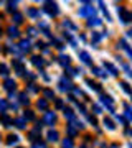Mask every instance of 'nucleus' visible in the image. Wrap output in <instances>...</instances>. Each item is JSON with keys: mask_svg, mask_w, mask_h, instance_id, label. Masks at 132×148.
<instances>
[{"mask_svg": "<svg viewBox=\"0 0 132 148\" xmlns=\"http://www.w3.org/2000/svg\"><path fill=\"white\" fill-rule=\"evenodd\" d=\"M58 86H59V90H66V92H68V90H73V82H71L68 77H61Z\"/></svg>", "mask_w": 132, "mask_h": 148, "instance_id": "nucleus-3", "label": "nucleus"}, {"mask_svg": "<svg viewBox=\"0 0 132 148\" xmlns=\"http://www.w3.org/2000/svg\"><path fill=\"white\" fill-rule=\"evenodd\" d=\"M43 122H45L46 125H53V123L56 122V114H55V112H46V114H45Z\"/></svg>", "mask_w": 132, "mask_h": 148, "instance_id": "nucleus-9", "label": "nucleus"}, {"mask_svg": "<svg viewBox=\"0 0 132 148\" xmlns=\"http://www.w3.org/2000/svg\"><path fill=\"white\" fill-rule=\"evenodd\" d=\"M37 48L38 49H46V45H45L43 41H37Z\"/></svg>", "mask_w": 132, "mask_h": 148, "instance_id": "nucleus-44", "label": "nucleus"}, {"mask_svg": "<svg viewBox=\"0 0 132 148\" xmlns=\"http://www.w3.org/2000/svg\"><path fill=\"white\" fill-rule=\"evenodd\" d=\"M26 15L32 16V18H37V16H40V12H38L37 8H28V10H26Z\"/></svg>", "mask_w": 132, "mask_h": 148, "instance_id": "nucleus-28", "label": "nucleus"}, {"mask_svg": "<svg viewBox=\"0 0 132 148\" xmlns=\"http://www.w3.org/2000/svg\"><path fill=\"white\" fill-rule=\"evenodd\" d=\"M32 63L37 66V68H43L45 66V61H43L41 56H32Z\"/></svg>", "mask_w": 132, "mask_h": 148, "instance_id": "nucleus-15", "label": "nucleus"}, {"mask_svg": "<svg viewBox=\"0 0 132 148\" xmlns=\"http://www.w3.org/2000/svg\"><path fill=\"white\" fill-rule=\"evenodd\" d=\"M0 76H3V77L8 76V68H7L5 64H0Z\"/></svg>", "mask_w": 132, "mask_h": 148, "instance_id": "nucleus-31", "label": "nucleus"}, {"mask_svg": "<svg viewBox=\"0 0 132 148\" xmlns=\"http://www.w3.org/2000/svg\"><path fill=\"white\" fill-rule=\"evenodd\" d=\"M13 125H15L17 128H25L26 127V120L25 119H15V120H13Z\"/></svg>", "mask_w": 132, "mask_h": 148, "instance_id": "nucleus-20", "label": "nucleus"}, {"mask_svg": "<svg viewBox=\"0 0 132 148\" xmlns=\"http://www.w3.org/2000/svg\"><path fill=\"white\" fill-rule=\"evenodd\" d=\"M7 107H8L7 101H5V99H0V112H2V114H3V112L7 110Z\"/></svg>", "mask_w": 132, "mask_h": 148, "instance_id": "nucleus-35", "label": "nucleus"}, {"mask_svg": "<svg viewBox=\"0 0 132 148\" xmlns=\"http://www.w3.org/2000/svg\"><path fill=\"white\" fill-rule=\"evenodd\" d=\"M43 10L46 12L50 16H56L59 13V8L58 5L55 3V2H45V7H43Z\"/></svg>", "mask_w": 132, "mask_h": 148, "instance_id": "nucleus-1", "label": "nucleus"}, {"mask_svg": "<svg viewBox=\"0 0 132 148\" xmlns=\"http://www.w3.org/2000/svg\"><path fill=\"white\" fill-rule=\"evenodd\" d=\"M10 107L13 109V110H17V109H18V104H13V102H12V104H10Z\"/></svg>", "mask_w": 132, "mask_h": 148, "instance_id": "nucleus-49", "label": "nucleus"}, {"mask_svg": "<svg viewBox=\"0 0 132 148\" xmlns=\"http://www.w3.org/2000/svg\"><path fill=\"white\" fill-rule=\"evenodd\" d=\"M102 123H104V127L107 128V130H114L116 128V125H114V122L109 119V117H104V120H102Z\"/></svg>", "mask_w": 132, "mask_h": 148, "instance_id": "nucleus-16", "label": "nucleus"}, {"mask_svg": "<svg viewBox=\"0 0 132 148\" xmlns=\"http://www.w3.org/2000/svg\"><path fill=\"white\" fill-rule=\"evenodd\" d=\"M23 119H25V120H33V119H35V114H33V110H25V114H23Z\"/></svg>", "mask_w": 132, "mask_h": 148, "instance_id": "nucleus-29", "label": "nucleus"}, {"mask_svg": "<svg viewBox=\"0 0 132 148\" xmlns=\"http://www.w3.org/2000/svg\"><path fill=\"white\" fill-rule=\"evenodd\" d=\"M101 102H102L111 112H114V102H112V99L109 95H101Z\"/></svg>", "mask_w": 132, "mask_h": 148, "instance_id": "nucleus-8", "label": "nucleus"}, {"mask_svg": "<svg viewBox=\"0 0 132 148\" xmlns=\"http://www.w3.org/2000/svg\"><path fill=\"white\" fill-rule=\"evenodd\" d=\"M58 63L61 64L63 68H68V66H69V56H68V54H61V56L58 58Z\"/></svg>", "mask_w": 132, "mask_h": 148, "instance_id": "nucleus-14", "label": "nucleus"}, {"mask_svg": "<svg viewBox=\"0 0 132 148\" xmlns=\"http://www.w3.org/2000/svg\"><path fill=\"white\" fill-rule=\"evenodd\" d=\"M63 148H73V140L71 138H66V140H63Z\"/></svg>", "mask_w": 132, "mask_h": 148, "instance_id": "nucleus-33", "label": "nucleus"}, {"mask_svg": "<svg viewBox=\"0 0 132 148\" xmlns=\"http://www.w3.org/2000/svg\"><path fill=\"white\" fill-rule=\"evenodd\" d=\"M121 87H122V90H124L126 94H131V87H129L127 82H121Z\"/></svg>", "mask_w": 132, "mask_h": 148, "instance_id": "nucleus-38", "label": "nucleus"}, {"mask_svg": "<svg viewBox=\"0 0 132 148\" xmlns=\"http://www.w3.org/2000/svg\"><path fill=\"white\" fill-rule=\"evenodd\" d=\"M17 142H18V135H8V137H7V145H8V147L15 145Z\"/></svg>", "mask_w": 132, "mask_h": 148, "instance_id": "nucleus-24", "label": "nucleus"}, {"mask_svg": "<svg viewBox=\"0 0 132 148\" xmlns=\"http://www.w3.org/2000/svg\"><path fill=\"white\" fill-rule=\"evenodd\" d=\"M30 40H21L20 45H18V49H20V53H28L30 51Z\"/></svg>", "mask_w": 132, "mask_h": 148, "instance_id": "nucleus-10", "label": "nucleus"}, {"mask_svg": "<svg viewBox=\"0 0 132 148\" xmlns=\"http://www.w3.org/2000/svg\"><path fill=\"white\" fill-rule=\"evenodd\" d=\"M28 89L32 90V92H38V87H37L35 84H33V82H32V84H28Z\"/></svg>", "mask_w": 132, "mask_h": 148, "instance_id": "nucleus-46", "label": "nucleus"}, {"mask_svg": "<svg viewBox=\"0 0 132 148\" xmlns=\"http://www.w3.org/2000/svg\"><path fill=\"white\" fill-rule=\"evenodd\" d=\"M40 133H41V123H37V125H35V128L30 132V140H32V142L38 140V138H40Z\"/></svg>", "mask_w": 132, "mask_h": 148, "instance_id": "nucleus-7", "label": "nucleus"}, {"mask_svg": "<svg viewBox=\"0 0 132 148\" xmlns=\"http://www.w3.org/2000/svg\"><path fill=\"white\" fill-rule=\"evenodd\" d=\"M89 122H91V123H93V125H94V127H96V125H97V120H96V117H93V115L89 117Z\"/></svg>", "mask_w": 132, "mask_h": 148, "instance_id": "nucleus-47", "label": "nucleus"}, {"mask_svg": "<svg viewBox=\"0 0 132 148\" xmlns=\"http://www.w3.org/2000/svg\"><path fill=\"white\" fill-rule=\"evenodd\" d=\"M104 68L107 69V71H109V73L112 74V76H117V74H119V71H117V69L114 68V66H112L111 63H104Z\"/></svg>", "mask_w": 132, "mask_h": 148, "instance_id": "nucleus-23", "label": "nucleus"}, {"mask_svg": "<svg viewBox=\"0 0 132 148\" xmlns=\"http://www.w3.org/2000/svg\"><path fill=\"white\" fill-rule=\"evenodd\" d=\"M86 7H83V8H79V15L81 16H89V18H93V15H94V8L93 7H89V2H83Z\"/></svg>", "mask_w": 132, "mask_h": 148, "instance_id": "nucleus-2", "label": "nucleus"}, {"mask_svg": "<svg viewBox=\"0 0 132 148\" xmlns=\"http://www.w3.org/2000/svg\"><path fill=\"white\" fill-rule=\"evenodd\" d=\"M79 58H81V61H83V63H86V64H93V61H91V56L88 53H86V51H81V53H79Z\"/></svg>", "mask_w": 132, "mask_h": 148, "instance_id": "nucleus-17", "label": "nucleus"}, {"mask_svg": "<svg viewBox=\"0 0 132 148\" xmlns=\"http://www.w3.org/2000/svg\"><path fill=\"white\" fill-rule=\"evenodd\" d=\"M86 84L89 86V87H91L93 90H96V92H101V86L97 84V82H93L91 79H86Z\"/></svg>", "mask_w": 132, "mask_h": 148, "instance_id": "nucleus-21", "label": "nucleus"}, {"mask_svg": "<svg viewBox=\"0 0 132 148\" xmlns=\"http://www.w3.org/2000/svg\"><path fill=\"white\" fill-rule=\"evenodd\" d=\"M43 92H45V97H46V99H55V92H53L51 89H45Z\"/></svg>", "mask_w": 132, "mask_h": 148, "instance_id": "nucleus-36", "label": "nucleus"}, {"mask_svg": "<svg viewBox=\"0 0 132 148\" xmlns=\"http://www.w3.org/2000/svg\"><path fill=\"white\" fill-rule=\"evenodd\" d=\"M0 123L3 125V127H12V123H13V119H12L7 112L3 114H0Z\"/></svg>", "mask_w": 132, "mask_h": 148, "instance_id": "nucleus-5", "label": "nucleus"}, {"mask_svg": "<svg viewBox=\"0 0 132 148\" xmlns=\"http://www.w3.org/2000/svg\"><path fill=\"white\" fill-rule=\"evenodd\" d=\"M99 40H101V35H99V33H96V32H93V41L97 43Z\"/></svg>", "mask_w": 132, "mask_h": 148, "instance_id": "nucleus-43", "label": "nucleus"}, {"mask_svg": "<svg viewBox=\"0 0 132 148\" xmlns=\"http://www.w3.org/2000/svg\"><path fill=\"white\" fill-rule=\"evenodd\" d=\"M68 135H69L71 138H73V137H76V128H74L73 125H71V123L68 125Z\"/></svg>", "mask_w": 132, "mask_h": 148, "instance_id": "nucleus-37", "label": "nucleus"}, {"mask_svg": "<svg viewBox=\"0 0 132 148\" xmlns=\"http://www.w3.org/2000/svg\"><path fill=\"white\" fill-rule=\"evenodd\" d=\"M63 27H64V28H71V30H76V27H74V25H73V23H71L69 20L63 21Z\"/></svg>", "mask_w": 132, "mask_h": 148, "instance_id": "nucleus-40", "label": "nucleus"}, {"mask_svg": "<svg viewBox=\"0 0 132 148\" xmlns=\"http://www.w3.org/2000/svg\"><path fill=\"white\" fill-rule=\"evenodd\" d=\"M119 48H121V49H126V53H127V56H132V51H131V48L127 46V43H126V40H121V41H119Z\"/></svg>", "mask_w": 132, "mask_h": 148, "instance_id": "nucleus-19", "label": "nucleus"}, {"mask_svg": "<svg viewBox=\"0 0 132 148\" xmlns=\"http://www.w3.org/2000/svg\"><path fill=\"white\" fill-rule=\"evenodd\" d=\"M117 12H119V15H121L122 23H129V21L132 20V13H131V12H127L124 7H119V8H117Z\"/></svg>", "mask_w": 132, "mask_h": 148, "instance_id": "nucleus-4", "label": "nucleus"}, {"mask_svg": "<svg viewBox=\"0 0 132 148\" xmlns=\"http://www.w3.org/2000/svg\"><path fill=\"white\" fill-rule=\"evenodd\" d=\"M0 36H2V28H0Z\"/></svg>", "mask_w": 132, "mask_h": 148, "instance_id": "nucleus-50", "label": "nucleus"}, {"mask_svg": "<svg viewBox=\"0 0 132 148\" xmlns=\"http://www.w3.org/2000/svg\"><path fill=\"white\" fill-rule=\"evenodd\" d=\"M7 33H8V36H10V38H18V36H20V32H18V28L13 27V25H10V27L7 28Z\"/></svg>", "mask_w": 132, "mask_h": 148, "instance_id": "nucleus-12", "label": "nucleus"}, {"mask_svg": "<svg viewBox=\"0 0 132 148\" xmlns=\"http://www.w3.org/2000/svg\"><path fill=\"white\" fill-rule=\"evenodd\" d=\"M32 148H46V145H45L43 142H35Z\"/></svg>", "mask_w": 132, "mask_h": 148, "instance_id": "nucleus-41", "label": "nucleus"}, {"mask_svg": "<svg viewBox=\"0 0 132 148\" xmlns=\"http://www.w3.org/2000/svg\"><path fill=\"white\" fill-rule=\"evenodd\" d=\"M3 87H5V89L8 90V92H13V90H15V87H17V84H15V81H13V79L7 77L5 82H3Z\"/></svg>", "mask_w": 132, "mask_h": 148, "instance_id": "nucleus-11", "label": "nucleus"}, {"mask_svg": "<svg viewBox=\"0 0 132 148\" xmlns=\"http://www.w3.org/2000/svg\"><path fill=\"white\" fill-rule=\"evenodd\" d=\"M64 117H66V119H68V120L69 122H71V120H73V119H74V112H73V109H69V107H64Z\"/></svg>", "mask_w": 132, "mask_h": 148, "instance_id": "nucleus-22", "label": "nucleus"}, {"mask_svg": "<svg viewBox=\"0 0 132 148\" xmlns=\"http://www.w3.org/2000/svg\"><path fill=\"white\" fill-rule=\"evenodd\" d=\"M26 32H28V35H30V36H37V35H38L37 28H35V27H28V30H26Z\"/></svg>", "mask_w": 132, "mask_h": 148, "instance_id": "nucleus-39", "label": "nucleus"}, {"mask_svg": "<svg viewBox=\"0 0 132 148\" xmlns=\"http://www.w3.org/2000/svg\"><path fill=\"white\" fill-rule=\"evenodd\" d=\"M76 107H78V110L81 112V114H86V109H84V106H83V104H79V102H76Z\"/></svg>", "mask_w": 132, "mask_h": 148, "instance_id": "nucleus-42", "label": "nucleus"}, {"mask_svg": "<svg viewBox=\"0 0 132 148\" xmlns=\"http://www.w3.org/2000/svg\"><path fill=\"white\" fill-rule=\"evenodd\" d=\"M93 74H94V76H99V77H106V74L102 73V69H99V68H93Z\"/></svg>", "mask_w": 132, "mask_h": 148, "instance_id": "nucleus-34", "label": "nucleus"}, {"mask_svg": "<svg viewBox=\"0 0 132 148\" xmlns=\"http://www.w3.org/2000/svg\"><path fill=\"white\" fill-rule=\"evenodd\" d=\"M13 21H15L17 25H20L21 21H23V15H21V13H13Z\"/></svg>", "mask_w": 132, "mask_h": 148, "instance_id": "nucleus-30", "label": "nucleus"}, {"mask_svg": "<svg viewBox=\"0 0 132 148\" xmlns=\"http://www.w3.org/2000/svg\"><path fill=\"white\" fill-rule=\"evenodd\" d=\"M124 109H126V117H127V122L132 119V112H131V107H129V104H124Z\"/></svg>", "mask_w": 132, "mask_h": 148, "instance_id": "nucleus-32", "label": "nucleus"}, {"mask_svg": "<svg viewBox=\"0 0 132 148\" xmlns=\"http://www.w3.org/2000/svg\"><path fill=\"white\" fill-rule=\"evenodd\" d=\"M18 101H20V104H23V106H28V104H30V99H28L26 92H20V95H18Z\"/></svg>", "mask_w": 132, "mask_h": 148, "instance_id": "nucleus-18", "label": "nucleus"}, {"mask_svg": "<svg viewBox=\"0 0 132 148\" xmlns=\"http://www.w3.org/2000/svg\"><path fill=\"white\" fill-rule=\"evenodd\" d=\"M55 106H56V109H63V101L56 99V101H55Z\"/></svg>", "mask_w": 132, "mask_h": 148, "instance_id": "nucleus-45", "label": "nucleus"}, {"mask_svg": "<svg viewBox=\"0 0 132 148\" xmlns=\"http://www.w3.org/2000/svg\"><path fill=\"white\" fill-rule=\"evenodd\" d=\"M13 68H15V71H17V74L18 76H25V66L21 64V61L20 59H13Z\"/></svg>", "mask_w": 132, "mask_h": 148, "instance_id": "nucleus-6", "label": "nucleus"}, {"mask_svg": "<svg viewBox=\"0 0 132 148\" xmlns=\"http://www.w3.org/2000/svg\"><path fill=\"white\" fill-rule=\"evenodd\" d=\"M17 5H18L17 2H7V10L12 12V13H15V12H17Z\"/></svg>", "mask_w": 132, "mask_h": 148, "instance_id": "nucleus-27", "label": "nucleus"}, {"mask_svg": "<svg viewBox=\"0 0 132 148\" xmlns=\"http://www.w3.org/2000/svg\"><path fill=\"white\" fill-rule=\"evenodd\" d=\"M46 138H48V142H58L59 140V133L56 132V130H50L48 135H46Z\"/></svg>", "mask_w": 132, "mask_h": 148, "instance_id": "nucleus-13", "label": "nucleus"}, {"mask_svg": "<svg viewBox=\"0 0 132 148\" xmlns=\"http://www.w3.org/2000/svg\"><path fill=\"white\" fill-rule=\"evenodd\" d=\"M37 106H38V109L46 110V109H48V101H46V99H40V101L37 102Z\"/></svg>", "mask_w": 132, "mask_h": 148, "instance_id": "nucleus-25", "label": "nucleus"}, {"mask_svg": "<svg viewBox=\"0 0 132 148\" xmlns=\"http://www.w3.org/2000/svg\"><path fill=\"white\" fill-rule=\"evenodd\" d=\"M93 110H94V114H101V109H99V106H93Z\"/></svg>", "mask_w": 132, "mask_h": 148, "instance_id": "nucleus-48", "label": "nucleus"}, {"mask_svg": "<svg viewBox=\"0 0 132 148\" xmlns=\"http://www.w3.org/2000/svg\"><path fill=\"white\" fill-rule=\"evenodd\" d=\"M101 23H102V21H101L99 18H89V20H88V27H99Z\"/></svg>", "mask_w": 132, "mask_h": 148, "instance_id": "nucleus-26", "label": "nucleus"}]
</instances>
